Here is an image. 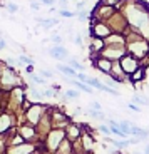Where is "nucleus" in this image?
I'll return each instance as SVG.
<instances>
[{"label":"nucleus","instance_id":"ddd939ff","mask_svg":"<svg viewBox=\"0 0 149 154\" xmlns=\"http://www.w3.org/2000/svg\"><path fill=\"white\" fill-rule=\"evenodd\" d=\"M69 64H70V67H74V69H77V70H82V69H84V66H82V64H79L76 59H70Z\"/></svg>","mask_w":149,"mask_h":154},{"label":"nucleus","instance_id":"f257e3e1","mask_svg":"<svg viewBox=\"0 0 149 154\" xmlns=\"http://www.w3.org/2000/svg\"><path fill=\"white\" fill-rule=\"evenodd\" d=\"M91 32H92V35H94V37L107 38L109 35L112 34V29L109 27L106 22H97V23H94V25H92Z\"/></svg>","mask_w":149,"mask_h":154},{"label":"nucleus","instance_id":"20e7f679","mask_svg":"<svg viewBox=\"0 0 149 154\" xmlns=\"http://www.w3.org/2000/svg\"><path fill=\"white\" fill-rule=\"evenodd\" d=\"M57 69L61 70L62 74H65V75H69V77H77V72L74 70V67H70V66H62V64H59V66H57Z\"/></svg>","mask_w":149,"mask_h":154},{"label":"nucleus","instance_id":"1a4fd4ad","mask_svg":"<svg viewBox=\"0 0 149 154\" xmlns=\"http://www.w3.org/2000/svg\"><path fill=\"white\" fill-rule=\"evenodd\" d=\"M87 114L91 116V117H94V119H101V121L104 119V114L99 111V109H97V111H96V109H89V111H87Z\"/></svg>","mask_w":149,"mask_h":154},{"label":"nucleus","instance_id":"f3484780","mask_svg":"<svg viewBox=\"0 0 149 154\" xmlns=\"http://www.w3.org/2000/svg\"><path fill=\"white\" fill-rule=\"evenodd\" d=\"M7 10L10 12V14H15V12H19V5H15V4H8V5H7Z\"/></svg>","mask_w":149,"mask_h":154},{"label":"nucleus","instance_id":"9b49d317","mask_svg":"<svg viewBox=\"0 0 149 154\" xmlns=\"http://www.w3.org/2000/svg\"><path fill=\"white\" fill-rule=\"evenodd\" d=\"M97 67H99V69H104V72H107V74H109V70H111V64L106 62V60H99L97 62Z\"/></svg>","mask_w":149,"mask_h":154},{"label":"nucleus","instance_id":"f03ea898","mask_svg":"<svg viewBox=\"0 0 149 154\" xmlns=\"http://www.w3.org/2000/svg\"><path fill=\"white\" fill-rule=\"evenodd\" d=\"M49 54L52 55V57H55V59H64V57H67V50L64 49L62 45H55V47H52V49L49 50Z\"/></svg>","mask_w":149,"mask_h":154},{"label":"nucleus","instance_id":"c756f323","mask_svg":"<svg viewBox=\"0 0 149 154\" xmlns=\"http://www.w3.org/2000/svg\"><path fill=\"white\" fill-rule=\"evenodd\" d=\"M144 154H149V146L146 147V151H144Z\"/></svg>","mask_w":149,"mask_h":154},{"label":"nucleus","instance_id":"412c9836","mask_svg":"<svg viewBox=\"0 0 149 154\" xmlns=\"http://www.w3.org/2000/svg\"><path fill=\"white\" fill-rule=\"evenodd\" d=\"M30 77H32V81L39 82V84H42V82H44V79H42V77H37V75H34V74H30Z\"/></svg>","mask_w":149,"mask_h":154},{"label":"nucleus","instance_id":"b1692460","mask_svg":"<svg viewBox=\"0 0 149 154\" xmlns=\"http://www.w3.org/2000/svg\"><path fill=\"white\" fill-rule=\"evenodd\" d=\"M42 4H45V5H54V4H55V0H42Z\"/></svg>","mask_w":149,"mask_h":154},{"label":"nucleus","instance_id":"dca6fc26","mask_svg":"<svg viewBox=\"0 0 149 154\" xmlns=\"http://www.w3.org/2000/svg\"><path fill=\"white\" fill-rule=\"evenodd\" d=\"M19 60H20V64H27V66H30V64H32V59L27 57V55H20Z\"/></svg>","mask_w":149,"mask_h":154},{"label":"nucleus","instance_id":"aec40b11","mask_svg":"<svg viewBox=\"0 0 149 154\" xmlns=\"http://www.w3.org/2000/svg\"><path fill=\"white\" fill-rule=\"evenodd\" d=\"M50 40H52V42H55V44H61L62 42V37H61V35H52V37H50Z\"/></svg>","mask_w":149,"mask_h":154},{"label":"nucleus","instance_id":"393cba45","mask_svg":"<svg viewBox=\"0 0 149 154\" xmlns=\"http://www.w3.org/2000/svg\"><path fill=\"white\" fill-rule=\"evenodd\" d=\"M107 82H109V85H111V87H116V84H117L114 79H107Z\"/></svg>","mask_w":149,"mask_h":154},{"label":"nucleus","instance_id":"0eeeda50","mask_svg":"<svg viewBox=\"0 0 149 154\" xmlns=\"http://www.w3.org/2000/svg\"><path fill=\"white\" fill-rule=\"evenodd\" d=\"M132 100L136 102V104H139V106H147V107H149V100H147V97H144V96L136 94V96L132 97Z\"/></svg>","mask_w":149,"mask_h":154},{"label":"nucleus","instance_id":"bb28decb","mask_svg":"<svg viewBox=\"0 0 149 154\" xmlns=\"http://www.w3.org/2000/svg\"><path fill=\"white\" fill-rule=\"evenodd\" d=\"M59 4L62 5V8H65V5H67V0H59Z\"/></svg>","mask_w":149,"mask_h":154},{"label":"nucleus","instance_id":"f8f14e48","mask_svg":"<svg viewBox=\"0 0 149 154\" xmlns=\"http://www.w3.org/2000/svg\"><path fill=\"white\" fill-rule=\"evenodd\" d=\"M121 0H101L99 4H102V5H109V7H114L116 8V5L119 4Z\"/></svg>","mask_w":149,"mask_h":154},{"label":"nucleus","instance_id":"423d86ee","mask_svg":"<svg viewBox=\"0 0 149 154\" xmlns=\"http://www.w3.org/2000/svg\"><path fill=\"white\" fill-rule=\"evenodd\" d=\"M69 82L72 85H76V87H79L80 91H84V92H89V94L94 92V91H92L91 87H87V84H85V82H82V81H69Z\"/></svg>","mask_w":149,"mask_h":154},{"label":"nucleus","instance_id":"4be33fe9","mask_svg":"<svg viewBox=\"0 0 149 154\" xmlns=\"http://www.w3.org/2000/svg\"><path fill=\"white\" fill-rule=\"evenodd\" d=\"M32 7V10H39V8H40V4H37V2H34V4L30 5Z\"/></svg>","mask_w":149,"mask_h":154},{"label":"nucleus","instance_id":"2eb2a0df","mask_svg":"<svg viewBox=\"0 0 149 154\" xmlns=\"http://www.w3.org/2000/svg\"><path fill=\"white\" fill-rule=\"evenodd\" d=\"M61 15L62 17H76L77 12H69V10H65V8H61Z\"/></svg>","mask_w":149,"mask_h":154},{"label":"nucleus","instance_id":"9d476101","mask_svg":"<svg viewBox=\"0 0 149 154\" xmlns=\"http://www.w3.org/2000/svg\"><path fill=\"white\" fill-rule=\"evenodd\" d=\"M106 141H109V143H112L116 147H119V149H124V147L129 146V141H111V139H106Z\"/></svg>","mask_w":149,"mask_h":154},{"label":"nucleus","instance_id":"6ab92c4d","mask_svg":"<svg viewBox=\"0 0 149 154\" xmlns=\"http://www.w3.org/2000/svg\"><path fill=\"white\" fill-rule=\"evenodd\" d=\"M99 131L102 132V134H112V132H111V127H107V126H101Z\"/></svg>","mask_w":149,"mask_h":154},{"label":"nucleus","instance_id":"4468645a","mask_svg":"<svg viewBox=\"0 0 149 154\" xmlns=\"http://www.w3.org/2000/svg\"><path fill=\"white\" fill-rule=\"evenodd\" d=\"M141 77H144V69H139V70H136V72H134V75L131 77V79H132V81H139Z\"/></svg>","mask_w":149,"mask_h":154},{"label":"nucleus","instance_id":"5701e85b","mask_svg":"<svg viewBox=\"0 0 149 154\" xmlns=\"http://www.w3.org/2000/svg\"><path fill=\"white\" fill-rule=\"evenodd\" d=\"M42 75H44V77H47V79H50V77H52V74H50L49 70H42Z\"/></svg>","mask_w":149,"mask_h":154},{"label":"nucleus","instance_id":"a211bd4d","mask_svg":"<svg viewBox=\"0 0 149 154\" xmlns=\"http://www.w3.org/2000/svg\"><path fill=\"white\" fill-rule=\"evenodd\" d=\"M65 96L70 97V99H76V97H79V92H77V91H67V92H65Z\"/></svg>","mask_w":149,"mask_h":154},{"label":"nucleus","instance_id":"a878e982","mask_svg":"<svg viewBox=\"0 0 149 154\" xmlns=\"http://www.w3.org/2000/svg\"><path fill=\"white\" fill-rule=\"evenodd\" d=\"M74 40H76V44H77V45H80V44H82V38H80L79 35H77V37L74 38Z\"/></svg>","mask_w":149,"mask_h":154},{"label":"nucleus","instance_id":"6e6552de","mask_svg":"<svg viewBox=\"0 0 149 154\" xmlns=\"http://www.w3.org/2000/svg\"><path fill=\"white\" fill-rule=\"evenodd\" d=\"M121 129H123V132H126V136L132 134V124H129L127 121H121Z\"/></svg>","mask_w":149,"mask_h":154},{"label":"nucleus","instance_id":"39448f33","mask_svg":"<svg viewBox=\"0 0 149 154\" xmlns=\"http://www.w3.org/2000/svg\"><path fill=\"white\" fill-rule=\"evenodd\" d=\"M37 22L40 23L44 29H50V27H54V25H57L59 20H55V19H37Z\"/></svg>","mask_w":149,"mask_h":154},{"label":"nucleus","instance_id":"c85d7f7f","mask_svg":"<svg viewBox=\"0 0 149 154\" xmlns=\"http://www.w3.org/2000/svg\"><path fill=\"white\" fill-rule=\"evenodd\" d=\"M129 109H134V111H139V107H136V106H132V104H129Z\"/></svg>","mask_w":149,"mask_h":154},{"label":"nucleus","instance_id":"7ed1b4c3","mask_svg":"<svg viewBox=\"0 0 149 154\" xmlns=\"http://www.w3.org/2000/svg\"><path fill=\"white\" fill-rule=\"evenodd\" d=\"M123 67H124V70H126V72H127V70H129V72H132V70L138 67V64L134 62L132 57H124L123 59Z\"/></svg>","mask_w":149,"mask_h":154},{"label":"nucleus","instance_id":"cd10ccee","mask_svg":"<svg viewBox=\"0 0 149 154\" xmlns=\"http://www.w3.org/2000/svg\"><path fill=\"white\" fill-rule=\"evenodd\" d=\"M0 49H5V40H0Z\"/></svg>","mask_w":149,"mask_h":154}]
</instances>
